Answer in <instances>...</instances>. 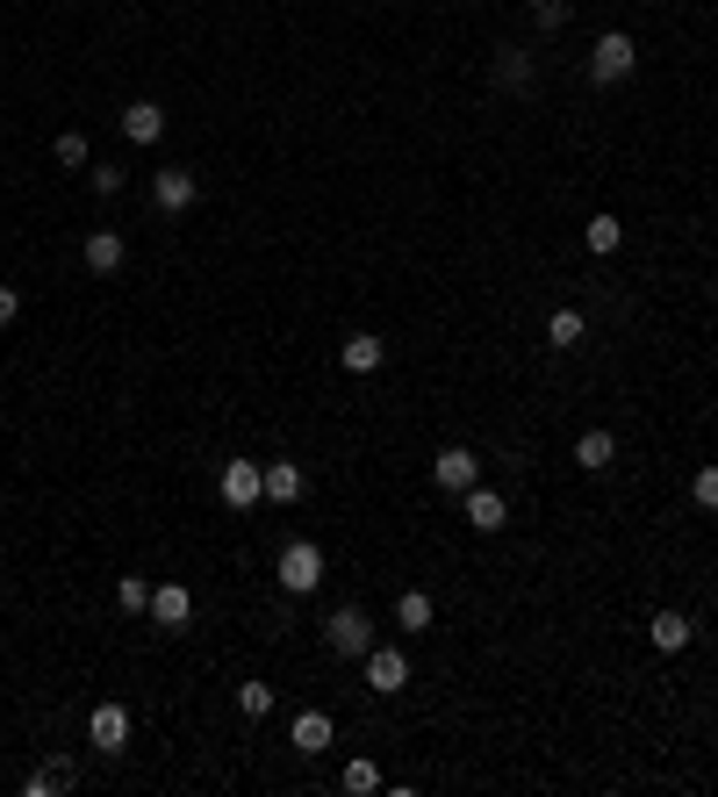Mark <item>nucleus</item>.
<instances>
[{"mask_svg":"<svg viewBox=\"0 0 718 797\" xmlns=\"http://www.w3.org/2000/svg\"><path fill=\"white\" fill-rule=\"evenodd\" d=\"M115 604L130 611V618H136V611H151V582H144V575H122V582H115Z\"/></svg>","mask_w":718,"mask_h":797,"instance_id":"b1692460","label":"nucleus"},{"mask_svg":"<svg viewBox=\"0 0 718 797\" xmlns=\"http://www.w3.org/2000/svg\"><path fill=\"white\" fill-rule=\"evenodd\" d=\"M331 733H338V726H331V712H295L287 740H295L302 755H324V747H331Z\"/></svg>","mask_w":718,"mask_h":797,"instance_id":"2eb2a0df","label":"nucleus"},{"mask_svg":"<svg viewBox=\"0 0 718 797\" xmlns=\"http://www.w3.org/2000/svg\"><path fill=\"white\" fill-rule=\"evenodd\" d=\"M87 740H94L101 755H122V747H130V712H122V704H94V718H87Z\"/></svg>","mask_w":718,"mask_h":797,"instance_id":"1a4fd4ad","label":"nucleus"},{"mask_svg":"<svg viewBox=\"0 0 718 797\" xmlns=\"http://www.w3.org/2000/svg\"><path fill=\"white\" fill-rule=\"evenodd\" d=\"M690 496H697V511H718V467H697Z\"/></svg>","mask_w":718,"mask_h":797,"instance_id":"bb28decb","label":"nucleus"},{"mask_svg":"<svg viewBox=\"0 0 718 797\" xmlns=\"http://www.w3.org/2000/svg\"><path fill=\"white\" fill-rule=\"evenodd\" d=\"M216 488H223V503H231V511H252V503H266V460H231Z\"/></svg>","mask_w":718,"mask_h":797,"instance_id":"20e7f679","label":"nucleus"},{"mask_svg":"<svg viewBox=\"0 0 718 797\" xmlns=\"http://www.w3.org/2000/svg\"><path fill=\"white\" fill-rule=\"evenodd\" d=\"M633 65H639V51H633V37H625V29H604V37L589 43V80H597V87L633 80Z\"/></svg>","mask_w":718,"mask_h":797,"instance_id":"7ed1b4c3","label":"nucleus"},{"mask_svg":"<svg viewBox=\"0 0 718 797\" xmlns=\"http://www.w3.org/2000/svg\"><path fill=\"white\" fill-rule=\"evenodd\" d=\"M94 194H122V165H94Z\"/></svg>","mask_w":718,"mask_h":797,"instance_id":"c85d7f7f","label":"nucleus"},{"mask_svg":"<svg viewBox=\"0 0 718 797\" xmlns=\"http://www.w3.org/2000/svg\"><path fill=\"white\" fill-rule=\"evenodd\" d=\"M122 259H130V244H122V230H87V273H122Z\"/></svg>","mask_w":718,"mask_h":797,"instance_id":"f8f14e48","label":"nucleus"},{"mask_svg":"<svg viewBox=\"0 0 718 797\" xmlns=\"http://www.w3.org/2000/svg\"><path fill=\"white\" fill-rule=\"evenodd\" d=\"M432 618H438V604L424 589H403L395 596V625H403V633H432Z\"/></svg>","mask_w":718,"mask_h":797,"instance_id":"aec40b11","label":"nucleus"},{"mask_svg":"<svg viewBox=\"0 0 718 797\" xmlns=\"http://www.w3.org/2000/svg\"><path fill=\"white\" fill-rule=\"evenodd\" d=\"M583 339H589V316L583 310H554V316H546V345H554V352H575Z\"/></svg>","mask_w":718,"mask_h":797,"instance_id":"f3484780","label":"nucleus"},{"mask_svg":"<svg viewBox=\"0 0 718 797\" xmlns=\"http://www.w3.org/2000/svg\"><path fill=\"white\" fill-rule=\"evenodd\" d=\"M345 790H353V797H366V790H381V769H374V761H345Z\"/></svg>","mask_w":718,"mask_h":797,"instance_id":"393cba45","label":"nucleus"},{"mask_svg":"<svg viewBox=\"0 0 718 797\" xmlns=\"http://www.w3.org/2000/svg\"><path fill=\"white\" fill-rule=\"evenodd\" d=\"M302 467L295 460H266V503H302Z\"/></svg>","mask_w":718,"mask_h":797,"instance_id":"a211bd4d","label":"nucleus"},{"mask_svg":"<svg viewBox=\"0 0 718 797\" xmlns=\"http://www.w3.org/2000/svg\"><path fill=\"white\" fill-rule=\"evenodd\" d=\"M409 683V654L403 647H366V689L374 697H395Z\"/></svg>","mask_w":718,"mask_h":797,"instance_id":"0eeeda50","label":"nucleus"},{"mask_svg":"<svg viewBox=\"0 0 718 797\" xmlns=\"http://www.w3.org/2000/svg\"><path fill=\"white\" fill-rule=\"evenodd\" d=\"M496 80L510 87V94H525V87L539 80V65H532V51H517V43H503V51H496Z\"/></svg>","mask_w":718,"mask_h":797,"instance_id":"dca6fc26","label":"nucleus"},{"mask_svg":"<svg viewBox=\"0 0 718 797\" xmlns=\"http://www.w3.org/2000/svg\"><path fill=\"white\" fill-rule=\"evenodd\" d=\"M58 165H87V159H94V144H87V130H58Z\"/></svg>","mask_w":718,"mask_h":797,"instance_id":"5701e85b","label":"nucleus"},{"mask_svg":"<svg viewBox=\"0 0 718 797\" xmlns=\"http://www.w3.org/2000/svg\"><path fill=\"white\" fill-rule=\"evenodd\" d=\"M188 618H194L188 582H151V625H159V633H180Z\"/></svg>","mask_w":718,"mask_h":797,"instance_id":"6e6552de","label":"nucleus"},{"mask_svg":"<svg viewBox=\"0 0 718 797\" xmlns=\"http://www.w3.org/2000/svg\"><path fill=\"white\" fill-rule=\"evenodd\" d=\"M324 647L338 654V662H366V647H374V618H366L360 604L331 611V618H324Z\"/></svg>","mask_w":718,"mask_h":797,"instance_id":"f03ea898","label":"nucleus"},{"mask_svg":"<svg viewBox=\"0 0 718 797\" xmlns=\"http://www.w3.org/2000/svg\"><path fill=\"white\" fill-rule=\"evenodd\" d=\"M237 712H244V718H266V712H273V689H266V683H244V689H237Z\"/></svg>","mask_w":718,"mask_h":797,"instance_id":"a878e982","label":"nucleus"},{"mask_svg":"<svg viewBox=\"0 0 718 797\" xmlns=\"http://www.w3.org/2000/svg\"><path fill=\"white\" fill-rule=\"evenodd\" d=\"M273 575H281V589H287V596H316V589H324V546L287 539V546H281V561H273Z\"/></svg>","mask_w":718,"mask_h":797,"instance_id":"f257e3e1","label":"nucleus"},{"mask_svg":"<svg viewBox=\"0 0 718 797\" xmlns=\"http://www.w3.org/2000/svg\"><path fill=\"white\" fill-rule=\"evenodd\" d=\"M115 122H122V137H130V144H159V137H165V109H159V101H130Z\"/></svg>","mask_w":718,"mask_h":797,"instance_id":"ddd939ff","label":"nucleus"},{"mask_svg":"<svg viewBox=\"0 0 718 797\" xmlns=\"http://www.w3.org/2000/svg\"><path fill=\"white\" fill-rule=\"evenodd\" d=\"M14 316H22V295H14V287H0V331H8Z\"/></svg>","mask_w":718,"mask_h":797,"instance_id":"c756f323","label":"nucleus"},{"mask_svg":"<svg viewBox=\"0 0 718 797\" xmlns=\"http://www.w3.org/2000/svg\"><path fill=\"white\" fill-rule=\"evenodd\" d=\"M575 460H583V467H589V474H604V467H610V460H618V438H610V432H604V424H589V432H583V438H575Z\"/></svg>","mask_w":718,"mask_h":797,"instance_id":"6ab92c4d","label":"nucleus"},{"mask_svg":"<svg viewBox=\"0 0 718 797\" xmlns=\"http://www.w3.org/2000/svg\"><path fill=\"white\" fill-rule=\"evenodd\" d=\"M461 517H467V525H475V532H503V525H510V503H503L496 496V488H467V496H461Z\"/></svg>","mask_w":718,"mask_h":797,"instance_id":"9d476101","label":"nucleus"},{"mask_svg":"<svg viewBox=\"0 0 718 797\" xmlns=\"http://www.w3.org/2000/svg\"><path fill=\"white\" fill-rule=\"evenodd\" d=\"M432 482H438V488H453V496H467V488L482 482V460L467 453V446H438V460H432Z\"/></svg>","mask_w":718,"mask_h":797,"instance_id":"423d86ee","label":"nucleus"},{"mask_svg":"<svg viewBox=\"0 0 718 797\" xmlns=\"http://www.w3.org/2000/svg\"><path fill=\"white\" fill-rule=\"evenodd\" d=\"M583 238H589V252H597V259H610V252L625 244V223H618V216H589Z\"/></svg>","mask_w":718,"mask_h":797,"instance_id":"412c9836","label":"nucleus"},{"mask_svg":"<svg viewBox=\"0 0 718 797\" xmlns=\"http://www.w3.org/2000/svg\"><path fill=\"white\" fill-rule=\"evenodd\" d=\"M532 14H539V29H568V0H532Z\"/></svg>","mask_w":718,"mask_h":797,"instance_id":"cd10ccee","label":"nucleus"},{"mask_svg":"<svg viewBox=\"0 0 718 797\" xmlns=\"http://www.w3.org/2000/svg\"><path fill=\"white\" fill-rule=\"evenodd\" d=\"M690 639H697V625L682 618V611H654V618H647V647L654 654H682Z\"/></svg>","mask_w":718,"mask_h":797,"instance_id":"9b49d317","label":"nucleus"},{"mask_svg":"<svg viewBox=\"0 0 718 797\" xmlns=\"http://www.w3.org/2000/svg\"><path fill=\"white\" fill-rule=\"evenodd\" d=\"M194 194H202V180H194L188 165H159V173H151V202H159L165 216H188Z\"/></svg>","mask_w":718,"mask_h":797,"instance_id":"39448f33","label":"nucleus"},{"mask_svg":"<svg viewBox=\"0 0 718 797\" xmlns=\"http://www.w3.org/2000/svg\"><path fill=\"white\" fill-rule=\"evenodd\" d=\"M58 790H72V761H43V769L29 776V797H58Z\"/></svg>","mask_w":718,"mask_h":797,"instance_id":"4be33fe9","label":"nucleus"},{"mask_svg":"<svg viewBox=\"0 0 718 797\" xmlns=\"http://www.w3.org/2000/svg\"><path fill=\"white\" fill-rule=\"evenodd\" d=\"M381 360H388V345H381L374 331H353V339L338 345V366H345V374H381Z\"/></svg>","mask_w":718,"mask_h":797,"instance_id":"4468645a","label":"nucleus"}]
</instances>
